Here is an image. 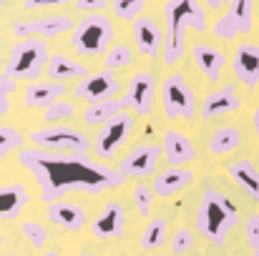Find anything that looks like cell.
<instances>
[{"mask_svg":"<svg viewBox=\"0 0 259 256\" xmlns=\"http://www.w3.org/2000/svg\"><path fill=\"white\" fill-rule=\"evenodd\" d=\"M211 33H214V38H219V40H234V38L239 35V28H237L234 18H232L229 13H224V15L214 23Z\"/></svg>","mask_w":259,"mask_h":256,"instance_id":"cell-35","label":"cell"},{"mask_svg":"<svg viewBox=\"0 0 259 256\" xmlns=\"http://www.w3.org/2000/svg\"><path fill=\"white\" fill-rule=\"evenodd\" d=\"M68 5V0H23L25 10H38V8H61Z\"/></svg>","mask_w":259,"mask_h":256,"instance_id":"cell-39","label":"cell"},{"mask_svg":"<svg viewBox=\"0 0 259 256\" xmlns=\"http://www.w3.org/2000/svg\"><path fill=\"white\" fill-rule=\"evenodd\" d=\"M113 38H116L113 23L106 15H101V13H91V15L81 18L76 23L73 35H71V45H73V50L78 56L96 58V56H103L108 50Z\"/></svg>","mask_w":259,"mask_h":256,"instance_id":"cell-5","label":"cell"},{"mask_svg":"<svg viewBox=\"0 0 259 256\" xmlns=\"http://www.w3.org/2000/svg\"><path fill=\"white\" fill-rule=\"evenodd\" d=\"M123 108H126L123 98H111V100L91 103V106H86V111L81 113V121H83L86 126H98V128H101V126L108 123L113 116H118Z\"/></svg>","mask_w":259,"mask_h":256,"instance_id":"cell-25","label":"cell"},{"mask_svg":"<svg viewBox=\"0 0 259 256\" xmlns=\"http://www.w3.org/2000/svg\"><path fill=\"white\" fill-rule=\"evenodd\" d=\"M0 244H3V239H0Z\"/></svg>","mask_w":259,"mask_h":256,"instance_id":"cell-49","label":"cell"},{"mask_svg":"<svg viewBox=\"0 0 259 256\" xmlns=\"http://www.w3.org/2000/svg\"><path fill=\"white\" fill-rule=\"evenodd\" d=\"M28 201H30V196H28V188L23 183L0 186V221L15 219L28 206Z\"/></svg>","mask_w":259,"mask_h":256,"instance_id":"cell-23","label":"cell"},{"mask_svg":"<svg viewBox=\"0 0 259 256\" xmlns=\"http://www.w3.org/2000/svg\"><path fill=\"white\" fill-rule=\"evenodd\" d=\"M28 141L35 148L53 151V153H86L91 148V138L83 131L71 128V126H51V128H38L28 136Z\"/></svg>","mask_w":259,"mask_h":256,"instance_id":"cell-7","label":"cell"},{"mask_svg":"<svg viewBox=\"0 0 259 256\" xmlns=\"http://www.w3.org/2000/svg\"><path fill=\"white\" fill-rule=\"evenodd\" d=\"M78 256H96V254H78Z\"/></svg>","mask_w":259,"mask_h":256,"instance_id":"cell-44","label":"cell"},{"mask_svg":"<svg viewBox=\"0 0 259 256\" xmlns=\"http://www.w3.org/2000/svg\"><path fill=\"white\" fill-rule=\"evenodd\" d=\"M48 219L66 229V231H81L86 226V211L78 206V203H71V201H56V203H48Z\"/></svg>","mask_w":259,"mask_h":256,"instance_id":"cell-20","label":"cell"},{"mask_svg":"<svg viewBox=\"0 0 259 256\" xmlns=\"http://www.w3.org/2000/svg\"><path fill=\"white\" fill-rule=\"evenodd\" d=\"M0 63H3V58H0Z\"/></svg>","mask_w":259,"mask_h":256,"instance_id":"cell-48","label":"cell"},{"mask_svg":"<svg viewBox=\"0 0 259 256\" xmlns=\"http://www.w3.org/2000/svg\"><path fill=\"white\" fill-rule=\"evenodd\" d=\"M118 78L113 71H96V73H88L86 78H81V83L73 88L76 98L86 100L88 106L91 103H101V100H111L116 93H118Z\"/></svg>","mask_w":259,"mask_h":256,"instance_id":"cell-12","label":"cell"},{"mask_svg":"<svg viewBox=\"0 0 259 256\" xmlns=\"http://www.w3.org/2000/svg\"><path fill=\"white\" fill-rule=\"evenodd\" d=\"M161 151L166 156V161L171 166H189L194 159H196V148L191 143L189 136H184L181 131H174L169 128L161 138Z\"/></svg>","mask_w":259,"mask_h":256,"instance_id":"cell-17","label":"cell"},{"mask_svg":"<svg viewBox=\"0 0 259 256\" xmlns=\"http://www.w3.org/2000/svg\"><path fill=\"white\" fill-rule=\"evenodd\" d=\"M191 56H194V63L196 68L204 73V78H209L211 83H217L222 78V71L227 66V53L214 48V45H206V43H196L191 48Z\"/></svg>","mask_w":259,"mask_h":256,"instance_id":"cell-18","label":"cell"},{"mask_svg":"<svg viewBox=\"0 0 259 256\" xmlns=\"http://www.w3.org/2000/svg\"><path fill=\"white\" fill-rule=\"evenodd\" d=\"M71 116H76V106L68 103V100H56L48 108H43V121L46 123H56V121H63V118H71Z\"/></svg>","mask_w":259,"mask_h":256,"instance_id":"cell-33","label":"cell"},{"mask_svg":"<svg viewBox=\"0 0 259 256\" xmlns=\"http://www.w3.org/2000/svg\"><path fill=\"white\" fill-rule=\"evenodd\" d=\"M244 239L252 251H259V214H252L244 221Z\"/></svg>","mask_w":259,"mask_h":256,"instance_id":"cell-38","label":"cell"},{"mask_svg":"<svg viewBox=\"0 0 259 256\" xmlns=\"http://www.w3.org/2000/svg\"><path fill=\"white\" fill-rule=\"evenodd\" d=\"M134 43L146 58H159L164 48V33L159 23L149 15H141L134 20Z\"/></svg>","mask_w":259,"mask_h":256,"instance_id":"cell-16","label":"cell"},{"mask_svg":"<svg viewBox=\"0 0 259 256\" xmlns=\"http://www.w3.org/2000/svg\"><path fill=\"white\" fill-rule=\"evenodd\" d=\"M131 63H134V50H131L126 43H118V45H113V48L106 53V58H103V66H106V71L126 68V66H131Z\"/></svg>","mask_w":259,"mask_h":256,"instance_id":"cell-30","label":"cell"},{"mask_svg":"<svg viewBox=\"0 0 259 256\" xmlns=\"http://www.w3.org/2000/svg\"><path fill=\"white\" fill-rule=\"evenodd\" d=\"M76 28V20L71 15H48V18H35V20H13V35L25 40V38H58L68 30Z\"/></svg>","mask_w":259,"mask_h":256,"instance_id":"cell-9","label":"cell"},{"mask_svg":"<svg viewBox=\"0 0 259 256\" xmlns=\"http://www.w3.org/2000/svg\"><path fill=\"white\" fill-rule=\"evenodd\" d=\"M242 146V131L237 126H222L211 133L209 138V151L217 153V156H224V153H232Z\"/></svg>","mask_w":259,"mask_h":256,"instance_id":"cell-26","label":"cell"},{"mask_svg":"<svg viewBox=\"0 0 259 256\" xmlns=\"http://www.w3.org/2000/svg\"><path fill=\"white\" fill-rule=\"evenodd\" d=\"M66 93V83L58 81H35L28 83L23 90V106L25 108H48Z\"/></svg>","mask_w":259,"mask_h":256,"instance_id":"cell-19","label":"cell"},{"mask_svg":"<svg viewBox=\"0 0 259 256\" xmlns=\"http://www.w3.org/2000/svg\"><path fill=\"white\" fill-rule=\"evenodd\" d=\"M126 231V211L118 201H108L91 224V234L96 239H121Z\"/></svg>","mask_w":259,"mask_h":256,"instance_id":"cell-14","label":"cell"},{"mask_svg":"<svg viewBox=\"0 0 259 256\" xmlns=\"http://www.w3.org/2000/svg\"><path fill=\"white\" fill-rule=\"evenodd\" d=\"M194 246V234L189 231V229H179V231H174L171 236V251L176 256L186 254L189 249Z\"/></svg>","mask_w":259,"mask_h":256,"instance_id":"cell-37","label":"cell"},{"mask_svg":"<svg viewBox=\"0 0 259 256\" xmlns=\"http://www.w3.org/2000/svg\"><path fill=\"white\" fill-rule=\"evenodd\" d=\"M229 15L234 18L239 33H252L254 30V0H232Z\"/></svg>","mask_w":259,"mask_h":256,"instance_id":"cell-28","label":"cell"},{"mask_svg":"<svg viewBox=\"0 0 259 256\" xmlns=\"http://www.w3.org/2000/svg\"><path fill=\"white\" fill-rule=\"evenodd\" d=\"M204 3V8H209V10H219V8H224L227 3H232V0H201Z\"/></svg>","mask_w":259,"mask_h":256,"instance_id":"cell-41","label":"cell"},{"mask_svg":"<svg viewBox=\"0 0 259 256\" xmlns=\"http://www.w3.org/2000/svg\"><path fill=\"white\" fill-rule=\"evenodd\" d=\"M164 48L161 61L176 66L186 50V30L204 33L206 30V8L201 0H166L164 3Z\"/></svg>","mask_w":259,"mask_h":256,"instance_id":"cell-2","label":"cell"},{"mask_svg":"<svg viewBox=\"0 0 259 256\" xmlns=\"http://www.w3.org/2000/svg\"><path fill=\"white\" fill-rule=\"evenodd\" d=\"M40 256H61V251H56V249H48V251H43Z\"/></svg>","mask_w":259,"mask_h":256,"instance_id":"cell-43","label":"cell"},{"mask_svg":"<svg viewBox=\"0 0 259 256\" xmlns=\"http://www.w3.org/2000/svg\"><path fill=\"white\" fill-rule=\"evenodd\" d=\"M46 71H48V78H53L58 83H63L66 78H86L88 76V68L83 63H78V61H73V58H68L63 53L51 56Z\"/></svg>","mask_w":259,"mask_h":256,"instance_id":"cell-24","label":"cell"},{"mask_svg":"<svg viewBox=\"0 0 259 256\" xmlns=\"http://www.w3.org/2000/svg\"><path fill=\"white\" fill-rule=\"evenodd\" d=\"M5 256H18V254H5Z\"/></svg>","mask_w":259,"mask_h":256,"instance_id":"cell-47","label":"cell"},{"mask_svg":"<svg viewBox=\"0 0 259 256\" xmlns=\"http://www.w3.org/2000/svg\"><path fill=\"white\" fill-rule=\"evenodd\" d=\"M252 256H259V251H254V254H252Z\"/></svg>","mask_w":259,"mask_h":256,"instance_id":"cell-46","label":"cell"},{"mask_svg":"<svg viewBox=\"0 0 259 256\" xmlns=\"http://www.w3.org/2000/svg\"><path fill=\"white\" fill-rule=\"evenodd\" d=\"M25 141H28V138H25L18 128H13V126H0V159H5V156L13 153V151H23Z\"/></svg>","mask_w":259,"mask_h":256,"instance_id":"cell-29","label":"cell"},{"mask_svg":"<svg viewBox=\"0 0 259 256\" xmlns=\"http://www.w3.org/2000/svg\"><path fill=\"white\" fill-rule=\"evenodd\" d=\"M18 90V81L0 73V116H5L10 111V95Z\"/></svg>","mask_w":259,"mask_h":256,"instance_id":"cell-36","label":"cell"},{"mask_svg":"<svg viewBox=\"0 0 259 256\" xmlns=\"http://www.w3.org/2000/svg\"><path fill=\"white\" fill-rule=\"evenodd\" d=\"M252 126H254V133L259 138V108H254V113H252Z\"/></svg>","mask_w":259,"mask_h":256,"instance_id":"cell-42","label":"cell"},{"mask_svg":"<svg viewBox=\"0 0 259 256\" xmlns=\"http://www.w3.org/2000/svg\"><path fill=\"white\" fill-rule=\"evenodd\" d=\"M159 100H161V111L169 121H191L199 113L196 93L181 73H171L161 81Z\"/></svg>","mask_w":259,"mask_h":256,"instance_id":"cell-6","label":"cell"},{"mask_svg":"<svg viewBox=\"0 0 259 256\" xmlns=\"http://www.w3.org/2000/svg\"><path fill=\"white\" fill-rule=\"evenodd\" d=\"M239 224V211L237 206L217 188H206L201 193V201H199V209H196V229L199 234L222 246L227 234Z\"/></svg>","mask_w":259,"mask_h":256,"instance_id":"cell-3","label":"cell"},{"mask_svg":"<svg viewBox=\"0 0 259 256\" xmlns=\"http://www.w3.org/2000/svg\"><path fill=\"white\" fill-rule=\"evenodd\" d=\"M20 231H23V236L28 239V244H30L33 249H46V244H48V231H46L43 224H38V221H23Z\"/></svg>","mask_w":259,"mask_h":256,"instance_id":"cell-32","label":"cell"},{"mask_svg":"<svg viewBox=\"0 0 259 256\" xmlns=\"http://www.w3.org/2000/svg\"><path fill=\"white\" fill-rule=\"evenodd\" d=\"M194 181V171L184 169V166H171V169L161 171L156 178H154V196H161V198H169L174 193H179L181 188H186L189 183Z\"/></svg>","mask_w":259,"mask_h":256,"instance_id":"cell-21","label":"cell"},{"mask_svg":"<svg viewBox=\"0 0 259 256\" xmlns=\"http://www.w3.org/2000/svg\"><path fill=\"white\" fill-rule=\"evenodd\" d=\"M48 43L40 38H25L18 40L10 48L8 63H5V76L15 78V81H28L35 83L40 78V73L48 66Z\"/></svg>","mask_w":259,"mask_h":256,"instance_id":"cell-4","label":"cell"},{"mask_svg":"<svg viewBox=\"0 0 259 256\" xmlns=\"http://www.w3.org/2000/svg\"><path fill=\"white\" fill-rule=\"evenodd\" d=\"M101 8H106V0H76V10H81V13H96V10H101Z\"/></svg>","mask_w":259,"mask_h":256,"instance_id":"cell-40","label":"cell"},{"mask_svg":"<svg viewBox=\"0 0 259 256\" xmlns=\"http://www.w3.org/2000/svg\"><path fill=\"white\" fill-rule=\"evenodd\" d=\"M229 176H232V181L252 198V201H257L259 203V169L249 161V159H237V161H232L229 166Z\"/></svg>","mask_w":259,"mask_h":256,"instance_id":"cell-22","label":"cell"},{"mask_svg":"<svg viewBox=\"0 0 259 256\" xmlns=\"http://www.w3.org/2000/svg\"><path fill=\"white\" fill-rule=\"evenodd\" d=\"M242 108V98L237 95V88L229 85H222L211 93H206L201 98V106H199V116L206 118V121H214V118H222L227 113H234Z\"/></svg>","mask_w":259,"mask_h":256,"instance_id":"cell-13","label":"cell"},{"mask_svg":"<svg viewBox=\"0 0 259 256\" xmlns=\"http://www.w3.org/2000/svg\"><path fill=\"white\" fill-rule=\"evenodd\" d=\"M234 78L247 88L259 85V45L257 43H242L232 58Z\"/></svg>","mask_w":259,"mask_h":256,"instance_id":"cell-15","label":"cell"},{"mask_svg":"<svg viewBox=\"0 0 259 256\" xmlns=\"http://www.w3.org/2000/svg\"><path fill=\"white\" fill-rule=\"evenodd\" d=\"M161 156H164L161 146H154V143L136 146L134 151H128V153L121 159L118 173H121L123 178H146V176H154Z\"/></svg>","mask_w":259,"mask_h":256,"instance_id":"cell-11","label":"cell"},{"mask_svg":"<svg viewBox=\"0 0 259 256\" xmlns=\"http://www.w3.org/2000/svg\"><path fill=\"white\" fill-rule=\"evenodd\" d=\"M166 229H169V221H166L164 216L149 219L146 229L141 231V249H146V251L159 249V246L166 241Z\"/></svg>","mask_w":259,"mask_h":256,"instance_id":"cell-27","label":"cell"},{"mask_svg":"<svg viewBox=\"0 0 259 256\" xmlns=\"http://www.w3.org/2000/svg\"><path fill=\"white\" fill-rule=\"evenodd\" d=\"M146 3L149 0H113L111 3V8H113V15L118 18V20H136V18H141V13H144V8H146Z\"/></svg>","mask_w":259,"mask_h":256,"instance_id":"cell-31","label":"cell"},{"mask_svg":"<svg viewBox=\"0 0 259 256\" xmlns=\"http://www.w3.org/2000/svg\"><path fill=\"white\" fill-rule=\"evenodd\" d=\"M134 133V116L121 111L118 116H113L108 123H103L96 133V156L98 159H113L118 153V148L126 143V138Z\"/></svg>","mask_w":259,"mask_h":256,"instance_id":"cell-8","label":"cell"},{"mask_svg":"<svg viewBox=\"0 0 259 256\" xmlns=\"http://www.w3.org/2000/svg\"><path fill=\"white\" fill-rule=\"evenodd\" d=\"M5 3H8V0H0V5H5Z\"/></svg>","mask_w":259,"mask_h":256,"instance_id":"cell-45","label":"cell"},{"mask_svg":"<svg viewBox=\"0 0 259 256\" xmlns=\"http://www.w3.org/2000/svg\"><path fill=\"white\" fill-rule=\"evenodd\" d=\"M18 161L35 178L40 198L46 203H56L68 191L101 193L121 188L126 183L118 169L91 161L86 153H53L30 146L18 151Z\"/></svg>","mask_w":259,"mask_h":256,"instance_id":"cell-1","label":"cell"},{"mask_svg":"<svg viewBox=\"0 0 259 256\" xmlns=\"http://www.w3.org/2000/svg\"><path fill=\"white\" fill-rule=\"evenodd\" d=\"M134 203H136V211L144 219H149V214L154 209V191L149 186H144V183H136L134 186Z\"/></svg>","mask_w":259,"mask_h":256,"instance_id":"cell-34","label":"cell"},{"mask_svg":"<svg viewBox=\"0 0 259 256\" xmlns=\"http://www.w3.org/2000/svg\"><path fill=\"white\" fill-rule=\"evenodd\" d=\"M159 98V85H156V76L149 71H136L128 81V90H126V108H131L136 116H151L154 103Z\"/></svg>","mask_w":259,"mask_h":256,"instance_id":"cell-10","label":"cell"}]
</instances>
